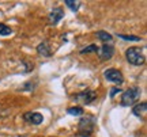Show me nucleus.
Here are the masks:
<instances>
[{
  "label": "nucleus",
  "mask_w": 147,
  "mask_h": 137,
  "mask_svg": "<svg viewBox=\"0 0 147 137\" xmlns=\"http://www.w3.org/2000/svg\"><path fill=\"white\" fill-rule=\"evenodd\" d=\"M125 57H127V61L129 64H132V65H143L144 61H146L140 47H136V46L129 47L125 52Z\"/></svg>",
  "instance_id": "1"
},
{
  "label": "nucleus",
  "mask_w": 147,
  "mask_h": 137,
  "mask_svg": "<svg viewBox=\"0 0 147 137\" xmlns=\"http://www.w3.org/2000/svg\"><path fill=\"white\" fill-rule=\"evenodd\" d=\"M140 94H142V90H140L139 87H131V88H128L125 92H123V96H121V105L123 106L134 105V103L139 99Z\"/></svg>",
  "instance_id": "2"
},
{
  "label": "nucleus",
  "mask_w": 147,
  "mask_h": 137,
  "mask_svg": "<svg viewBox=\"0 0 147 137\" xmlns=\"http://www.w3.org/2000/svg\"><path fill=\"white\" fill-rule=\"evenodd\" d=\"M94 125H95L94 117H91V116L83 117L79 121V134L83 137L90 136L93 133V130H94Z\"/></svg>",
  "instance_id": "3"
},
{
  "label": "nucleus",
  "mask_w": 147,
  "mask_h": 137,
  "mask_svg": "<svg viewBox=\"0 0 147 137\" xmlns=\"http://www.w3.org/2000/svg\"><path fill=\"white\" fill-rule=\"evenodd\" d=\"M105 78L109 82L115 83V84H123L124 83V76L121 74L119 69H115V68H109L105 71Z\"/></svg>",
  "instance_id": "4"
},
{
  "label": "nucleus",
  "mask_w": 147,
  "mask_h": 137,
  "mask_svg": "<svg viewBox=\"0 0 147 137\" xmlns=\"http://www.w3.org/2000/svg\"><path fill=\"white\" fill-rule=\"evenodd\" d=\"M95 98H97V95H95L94 91H91V90L82 91V92H79L78 95H75V100L79 102L80 105H89Z\"/></svg>",
  "instance_id": "5"
},
{
  "label": "nucleus",
  "mask_w": 147,
  "mask_h": 137,
  "mask_svg": "<svg viewBox=\"0 0 147 137\" xmlns=\"http://www.w3.org/2000/svg\"><path fill=\"white\" fill-rule=\"evenodd\" d=\"M97 54H98V57H100L101 60H109V58H112L113 57V54H115V47L112 46V45L105 43L104 46L98 47Z\"/></svg>",
  "instance_id": "6"
},
{
  "label": "nucleus",
  "mask_w": 147,
  "mask_h": 137,
  "mask_svg": "<svg viewBox=\"0 0 147 137\" xmlns=\"http://www.w3.org/2000/svg\"><path fill=\"white\" fill-rule=\"evenodd\" d=\"M63 16H64V11L61 8H59V7L57 8H53V11L48 16V23L49 25H56V23H59L61 21Z\"/></svg>",
  "instance_id": "7"
},
{
  "label": "nucleus",
  "mask_w": 147,
  "mask_h": 137,
  "mask_svg": "<svg viewBox=\"0 0 147 137\" xmlns=\"http://www.w3.org/2000/svg\"><path fill=\"white\" fill-rule=\"evenodd\" d=\"M23 120L29 124H33V125H40L44 121V117L40 113H26L23 116Z\"/></svg>",
  "instance_id": "8"
},
{
  "label": "nucleus",
  "mask_w": 147,
  "mask_h": 137,
  "mask_svg": "<svg viewBox=\"0 0 147 137\" xmlns=\"http://www.w3.org/2000/svg\"><path fill=\"white\" fill-rule=\"evenodd\" d=\"M37 52H38V54H41L44 57H49V56L52 54L51 46H49V43H48L47 41H44L42 43H40V45L37 46Z\"/></svg>",
  "instance_id": "9"
},
{
  "label": "nucleus",
  "mask_w": 147,
  "mask_h": 137,
  "mask_svg": "<svg viewBox=\"0 0 147 137\" xmlns=\"http://www.w3.org/2000/svg\"><path fill=\"white\" fill-rule=\"evenodd\" d=\"M146 111H147V103L146 102H142V103H138L136 106H134L132 114H135L136 117H140V116H144Z\"/></svg>",
  "instance_id": "10"
},
{
  "label": "nucleus",
  "mask_w": 147,
  "mask_h": 137,
  "mask_svg": "<svg viewBox=\"0 0 147 137\" xmlns=\"http://www.w3.org/2000/svg\"><path fill=\"white\" fill-rule=\"evenodd\" d=\"M97 37L100 38V39H101V41H102V42H105V43H108V42H112V41H113V37L110 35L109 33L102 31V30H101V31H98V33H97Z\"/></svg>",
  "instance_id": "11"
},
{
  "label": "nucleus",
  "mask_w": 147,
  "mask_h": 137,
  "mask_svg": "<svg viewBox=\"0 0 147 137\" xmlns=\"http://www.w3.org/2000/svg\"><path fill=\"white\" fill-rule=\"evenodd\" d=\"M67 113L71 114V116H80V114H83V109L75 106V107H69L68 110H67Z\"/></svg>",
  "instance_id": "12"
},
{
  "label": "nucleus",
  "mask_w": 147,
  "mask_h": 137,
  "mask_svg": "<svg viewBox=\"0 0 147 137\" xmlns=\"http://www.w3.org/2000/svg\"><path fill=\"white\" fill-rule=\"evenodd\" d=\"M64 3H65V5H68L72 11H78L79 10V5H80V3H79V1H74V0H65Z\"/></svg>",
  "instance_id": "13"
},
{
  "label": "nucleus",
  "mask_w": 147,
  "mask_h": 137,
  "mask_svg": "<svg viewBox=\"0 0 147 137\" xmlns=\"http://www.w3.org/2000/svg\"><path fill=\"white\" fill-rule=\"evenodd\" d=\"M11 33H12V30H11L7 25L0 23V35H10Z\"/></svg>",
  "instance_id": "14"
},
{
  "label": "nucleus",
  "mask_w": 147,
  "mask_h": 137,
  "mask_svg": "<svg viewBox=\"0 0 147 137\" xmlns=\"http://www.w3.org/2000/svg\"><path fill=\"white\" fill-rule=\"evenodd\" d=\"M98 46L97 45H90V46L84 47L83 50H80V54H87V53H97Z\"/></svg>",
  "instance_id": "15"
},
{
  "label": "nucleus",
  "mask_w": 147,
  "mask_h": 137,
  "mask_svg": "<svg viewBox=\"0 0 147 137\" xmlns=\"http://www.w3.org/2000/svg\"><path fill=\"white\" fill-rule=\"evenodd\" d=\"M119 38H123L125 41H140V38L138 35H123V34H119Z\"/></svg>",
  "instance_id": "16"
},
{
  "label": "nucleus",
  "mask_w": 147,
  "mask_h": 137,
  "mask_svg": "<svg viewBox=\"0 0 147 137\" xmlns=\"http://www.w3.org/2000/svg\"><path fill=\"white\" fill-rule=\"evenodd\" d=\"M23 65H25V71H26V72H30L33 69V64H30L27 60H23Z\"/></svg>",
  "instance_id": "17"
},
{
  "label": "nucleus",
  "mask_w": 147,
  "mask_h": 137,
  "mask_svg": "<svg viewBox=\"0 0 147 137\" xmlns=\"http://www.w3.org/2000/svg\"><path fill=\"white\" fill-rule=\"evenodd\" d=\"M117 92H121V90H120V87H113L112 90H110V98H113Z\"/></svg>",
  "instance_id": "18"
},
{
  "label": "nucleus",
  "mask_w": 147,
  "mask_h": 137,
  "mask_svg": "<svg viewBox=\"0 0 147 137\" xmlns=\"http://www.w3.org/2000/svg\"><path fill=\"white\" fill-rule=\"evenodd\" d=\"M19 137H21V136H19Z\"/></svg>",
  "instance_id": "19"
}]
</instances>
